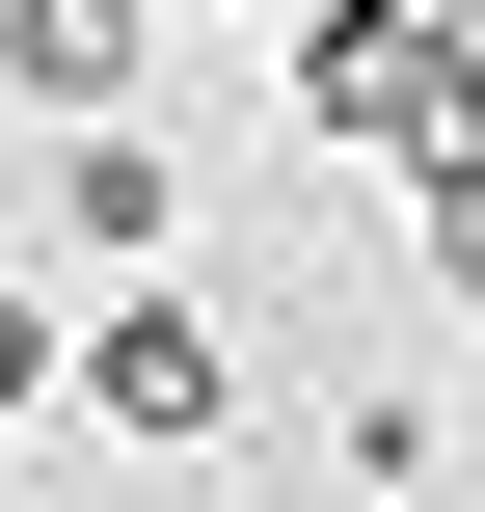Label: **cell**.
Masks as SVG:
<instances>
[{
  "mask_svg": "<svg viewBox=\"0 0 485 512\" xmlns=\"http://www.w3.org/2000/svg\"><path fill=\"white\" fill-rule=\"evenodd\" d=\"M54 216H81L108 270H162V216H189V189H162V135H81V162H54Z\"/></svg>",
  "mask_w": 485,
  "mask_h": 512,
  "instance_id": "3",
  "label": "cell"
},
{
  "mask_svg": "<svg viewBox=\"0 0 485 512\" xmlns=\"http://www.w3.org/2000/svg\"><path fill=\"white\" fill-rule=\"evenodd\" d=\"M54 378H81V405H108L135 459H189V432H216V324H189V297H135V324H81Z\"/></svg>",
  "mask_w": 485,
  "mask_h": 512,
  "instance_id": "1",
  "label": "cell"
},
{
  "mask_svg": "<svg viewBox=\"0 0 485 512\" xmlns=\"http://www.w3.org/2000/svg\"><path fill=\"white\" fill-rule=\"evenodd\" d=\"M27 378H54V324H27V297H0V405H27Z\"/></svg>",
  "mask_w": 485,
  "mask_h": 512,
  "instance_id": "4",
  "label": "cell"
},
{
  "mask_svg": "<svg viewBox=\"0 0 485 512\" xmlns=\"http://www.w3.org/2000/svg\"><path fill=\"white\" fill-rule=\"evenodd\" d=\"M135 54H162V0H0V81L27 108H108Z\"/></svg>",
  "mask_w": 485,
  "mask_h": 512,
  "instance_id": "2",
  "label": "cell"
}]
</instances>
